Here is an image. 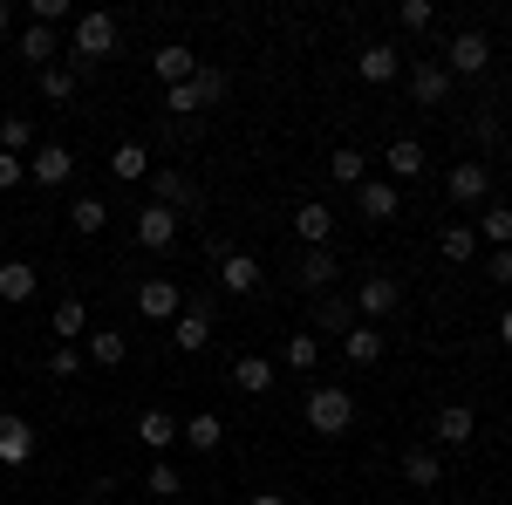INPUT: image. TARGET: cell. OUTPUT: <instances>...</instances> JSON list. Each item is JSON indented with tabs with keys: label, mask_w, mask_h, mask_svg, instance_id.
<instances>
[{
	"label": "cell",
	"mask_w": 512,
	"mask_h": 505,
	"mask_svg": "<svg viewBox=\"0 0 512 505\" xmlns=\"http://www.w3.org/2000/svg\"><path fill=\"white\" fill-rule=\"evenodd\" d=\"M55 342H82L89 335V308H82V294H69V301H55Z\"/></svg>",
	"instance_id": "cell-29"
},
{
	"label": "cell",
	"mask_w": 512,
	"mask_h": 505,
	"mask_svg": "<svg viewBox=\"0 0 512 505\" xmlns=\"http://www.w3.org/2000/svg\"><path fill=\"white\" fill-rule=\"evenodd\" d=\"M144 185H151V205H171V212H198V205H205V192H198L178 164H158Z\"/></svg>",
	"instance_id": "cell-4"
},
{
	"label": "cell",
	"mask_w": 512,
	"mask_h": 505,
	"mask_svg": "<svg viewBox=\"0 0 512 505\" xmlns=\"http://www.w3.org/2000/svg\"><path fill=\"white\" fill-rule=\"evenodd\" d=\"M246 505H294V499H287V492H253Z\"/></svg>",
	"instance_id": "cell-47"
},
{
	"label": "cell",
	"mask_w": 512,
	"mask_h": 505,
	"mask_svg": "<svg viewBox=\"0 0 512 505\" xmlns=\"http://www.w3.org/2000/svg\"><path fill=\"white\" fill-rule=\"evenodd\" d=\"M0 246H7V219H0Z\"/></svg>",
	"instance_id": "cell-51"
},
{
	"label": "cell",
	"mask_w": 512,
	"mask_h": 505,
	"mask_svg": "<svg viewBox=\"0 0 512 505\" xmlns=\"http://www.w3.org/2000/svg\"><path fill=\"white\" fill-rule=\"evenodd\" d=\"M233 383L246 389V396H267V389H274V362H267V355H239V362H233Z\"/></svg>",
	"instance_id": "cell-30"
},
{
	"label": "cell",
	"mask_w": 512,
	"mask_h": 505,
	"mask_svg": "<svg viewBox=\"0 0 512 505\" xmlns=\"http://www.w3.org/2000/svg\"><path fill=\"white\" fill-rule=\"evenodd\" d=\"M301 417H308V430H315V437H349L355 396L342 383H315V389H308V403H301Z\"/></svg>",
	"instance_id": "cell-2"
},
{
	"label": "cell",
	"mask_w": 512,
	"mask_h": 505,
	"mask_svg": "<svg viewBox=\"0 0 512 505\" xmlns=\"http://www.w3.org/2000/svg\"><path fill=\"white\" fill-rule=\"evenodd\" d=\"M178 437H185V424H178L171 410H144V417H137V444H144V451H158V458L178 444Z\"/></svg>",
	"instance_id": "cell-19"
},
{
	"label": "cell",
	"mask_w": 512,
	"mask_h": 505,
	"mask_svg": "<svg viewBox=\"0 0 512 505\" xmlns=\"http://www.w3.org/2000/svg\"><path fill=\"white\" fill-rule=\"evenodd\" d=\"M171 342L185 355H198L205 342H212V301H185V314L171 321Z\"/></svg>",
	"instance_id": "cell-16"
},
{
	"label": "cell",
	"mask_w": 512,
	"mask_h": 505,
	"mask_svg": "<svg viewBox=\"0 0 512 505\" xmlns=\"http://www.w3.org/2000/svg\"><path fill=\"white\" fill-rule=\"evenodd\" d=\"M492 280H499V287H512V246H499V253H492Z\"/></svg>",
	"instance_id": "cell-46"
},
{
	"label": "cell",
	"mask_w": 512,
	"mask_h": 505,
	"mask_svg": "<svg viewBox=\"0 0 512 505\" xmlns=\"http://www.w3.org/2000/svg\"><path fill=\"white\" fill-rule=\"evenodd\" d=\"M28 21L35 28H62V21H76V7L69 0H28Z\"/></svg>",
	"instance_id": "cell-42"
},
{
	"label": "cell",
	"mask_w": 512,
	"mask_h": 505,
	"mask_svg": "<svg viewBox=\"0 0 512 505\" xmlns=\"http://www.w3.org/2000/svg\"><path fill=\"white\" fill-rule=\"evenodd\" d=\"M355 212L376 219V226H390L396 212H403V192H396L390 178H362V185H355Z\"/></svg>",
	"instance_id": "cell-10"
},
{
	"label": "cell",
	"mask_w": 512,
	"mask_h": 505,
	"mask_svg": "<svg viewBox=\"0 0 512 505\" xmlns=\"http://www.w3.org/2000/svg\"><path fill=\"white\" fill-rule=\"evenodd\" d=\"M280 355H287V369L308 376V369L321 362V335H315V328H301V335H287V349H280Z\"/></svg>",
	"instance_id": "cell-37"
},
{
	"label": "cell",
	"mask_w": 512,
	"mask_h": 505,
	"mask_svg": "<svg viewBox=\"0 0 512 505\" xmlns=\"http://www.w3.org/2000/svg\"><path fill=\"white\" fill-rule=\"evenodd\" d=\"M492 328H499V342H506V349H512V308L499 314V321H492Z\"/></svg>",
	"instance_id": "cell-48"
},
{
	"label": "cell",
	"mask_w": 512,
	"mask_h": 505,
	"mask_svg": "<svg viewBox=\"0 0 512 505\" xmlns=\"http://www.w3.org/2000/svg\"><path fill=\"white\" fill-rule=\"evenodd\" d=\"M212 280H219V287H226V294H260V280H267V273H260V260H253V253H226V260H212Z\"/></svg>",
	"instance_id": "cell-15"
},
{
	"label": "cell",
	"mask_w": 512,
	"mask_h": 505,
	"mask_svg": "<svg viewBox=\"0 0 512 505\" xmlns=\"http://www.w3.org/2000/svg\"><path fill=\"white\" fill-rule=\"evenodd\" d=\"M437 253H444L451 267H465V260L478 253V233L472 226H444V233H437Z\"/></svg>",
	"instance_id": "cell-35"
},
{
	"label": "cell",
	"mask_w": 512,
	"mask_h": 505,
	"mask_svg": "<svg viewBox=\"0 0 512 505\" xmlns=\"http://www.w3.org/2000/svg\"><path fill=\"white\" fill-rule=\"evenodd\" d=\"M164 110H171V117H198V96H192V82L164 89Z\"/></svg>",
	"instance_id": "cell-45"
},
{
	"label": "cell",
	"mask_w": 512,
	"mask_h": 505,
	"mask_svg": "<svg viewBox=\"0 0 512 505\" xmlns=\"http://www.w3.org/2000/svg\"><path fill=\"white\" fill-rule=\"evenodd\" d=\"M444 192L458 198V205H485L492 198V164H451L444 171Z\"/></svg>",
	"instance_id": "cell-13"
},
{
	"label": "cell",
	"mask_w": 512,
	"mask_h": 505,
	"mask_svg": "<svg viewBox=\"0 0 512 505\" xmlns=\"http://www.w3.org/2000/svg\"><path fill=\"white\" fill-rule=\"evenodd\" d=\"M21 62H35V76H41V69H55V28H35V21H28V35H21Z\"/></svg>",
	"instance_id": "cell-33"
},
{
	"label": "cell",
	"mask_w": 512,
	"mask_h": 505,
	"mask_svg": "<svg viewBox=\"0 0 512 505\" xmlns=\"http://www.w3.org/2000/svg\"><path fill=\"white\" fill-rule=\"evenodd\" d=\"M0 151L28 157V151H35V123H28V117H0Z\"/></svg>",
	"instance_id": "cell-38"
},
{
	"label": "cell",
	"mask_w": 512,
	"mask_h": 505,
	"mask_svg": "<svg viewBox=\"0 0 512 505\" xmlns=\"http://www.w3.org/2000/svg\"><path fill=\"white\" fill-rule=\"evenodd\" d=\"M294 233L308 239V246H328V239H335V212H328L321 198H308V205L294 212Z\"/></svg>",
	"instance_id": "cell-25"
},
{
	"label": "cell",
	"mask_w": 512,
	"mask_h": 505,
	"mask_svg": "<svg viewBox=\"0 0 512 505\" xmlns=\"http://www.w3.org/2000/svg\"><path fill=\"white\" fill-rule=\"evenodd\" d=\"M137 314H144V321H164V328H171V321L185 314V294H178V280L151 273V280L137 287Z\"/></svg>",
	"instance_id": "cell-7"
},
{
	"label": "cell",
	"mask_w": 512,
	"mask_h": 505,
	"mask_svg": "<svg viewBox=\"0 0 512 505\" xmlns=\"http://www.w3.org/2000/svg\"><path fill=\"white\" fill-rule=\"evenodd\" d=\"M355 76H362V82H383V89H390V82L403 76V48H396V41H369V48L355 55Z\"/></svg>",
	"instance_id": "cell-12"
},
{
	"label": "cell",
	"mask_w": 512,
	"mask_h": 505,
	"mask_svg": "<svg viewBox=\"0 0 512 505\" xmlns=\"http://www.w3.org/2000/svg\"><path fill=\"white\" fill-rule=\"evenodd\" d=\"M396 21H403L410 35H424V28L437 21V7H431V0H403V7H396Z\"/></svg>",
	"instance_id": "cell-43"
},
{
	"label": "cell",
	"mask_w": 512,
	"mask_h": 505,
	"mask_svg": "<svg viewBox=\"0 0 512 505\" xmlns=\"http://www.w3.org/2000/svg\"><path fill=\"white\" fill-rule=\"evenodd\" d=\"M7 28H14V7H7V0H0V41H7Z\"/></svg>",
	"instance_id": "cell-50"
},
{
	"label": "cell",
	"mask_w": 512,
	"mask_h": 505,
	"mask_svg": "<svg viewBox=\"0 0 512 505\" xmlns=\"http://www.w3.org/2000/svg\"><path fill=\"white\" fill-rule=\"evenodd\" d=\"M335 253H328V246H308V253H301V267H294V280H301V287H308V294H335Z\"/></svg>",
	"instance_id": "cell-18"
},
{
	"label": "cell",
	"mask_w": 512,
	"mask_h": 505,
	"mask_svg": "<svg viewBox=\"0 0 512 505\" xmlns=\"http://www.w3.org/2000/svg\"><path fill=\"white\" fill-rule=\"evenodd\" d=\"M28 458H35V424H28V417H14V410H0V465L21 471Z\"/></svg>",
	"instance_id": "cell-11"
},
{
	"label": "cell",
	"mask_w": 512,
	"mask_h": 505,
	"mask_svg": "<svg viewBox=\"0 0 512 505\" xmlns=\"http://www.w3.org/2000/svg\"><path fill=\"white\" fill-rule=\"evenodd\" d=\"M396 301H403V287H396V273H369V280L355 287V314H362L369 328H376V321H383V314H390Z\"/></svg>",
	"instance_id": "cell-9"
},
{
	"label": "cell",
	"mask_w": 512,
	"mask_h": 505,
	"mask_svg": "<svg viewBox=\"0 0 512 505\" xmlns=\"http://www.w3.org/2000/svg\"><path fill=\"white\" fill-rule=\"evenodd\" d=\"M403 478H410L417 492H437V485H444V458H437L431 444H417V451H403Z\"/></svg>",
	"instance_id": "cell-23"
},
{
	"label": "cell",
	"mask_w": 512,
	"mask_h": 505,
	"mask_svg": "<svg viewBox=\"0 0 512 505\" xmlns=\"http://www.w3.org/2000/svg\"><path fill=\"white\" fill-rule=\"evenodd\" d=\"M178 444H192V451H205V458H219V444H226V424L212 417V410H198L192 424H185V437Z\"/></svg>",
	"instance_id": "cell-28"
},
{
	"label": "cell",
	"mask_w": 512,
	"mask_h": 505,
	"mask_svg": "<svg viewBox=\"0 0 512 505\" xmlns=\"http://www.w3.org/2000/svg\"><path fill=\"white\" fill-rule=\"evenodd\" d=\"M342 355H349L355 369H376V362H383V328H369V321H355L349 335H342Z\"/></svg>",
	"instance_id": "cell-22"
},
{
	"label": "cell",
	"mask_w": 512,
	"mask_h": 505,
	"mask_svg": "<svg viewBox=\"0 0 512 505\" xmlns=\"http://www.w3.org/2000/svg\"><path fill=\"white\" fill-rule=\"evenodd\" d=\"M103 492H110V485H89V492H82L76 505H103Z\"/></svg>",
	"instance_id": "cell-49"
},
{
	"label": "cell",
	"mask_w": 512,
	"mask_h": 505,
	"mask_svg": "<svg viewBox=\"0 0 512 505\" xmlns=\"http://www.w3.org/2000/svg\"><path fill=\"white\" fill-rule=\"evenodd\" d=\"M192 96H198V110H219V103H226V69L198 62L192 69Z\"/></svg>",
	"instance_id": "cell-32"
},
{
	"label": "cell",
	"mask_w": 512,
	"mask_h": 505,
	"mask_svg": "<svg viewBox=\"0 0 512 505\" xmlns=\"http://www.w3.org/2000/svg\"><path fill=\"white\" fill-rule=\"evenodd\" d=\"M144 492H158V499H178V492H185V478H178V465H164V458H158V465L144 471Z\"/></svg>",
	"instance_id": "cell-41"
},
{
	"label": "cell",
	"mask_w": 512,
	"mask_h": 505,
	"mask_svg": "<svg viewBox=\"0 0 512 505\" xmlns=\"http://www.w3.org/2000/svg\"><path fill=\"white\" fill-rule=\"evenodd\" d=\"M444 69H451V76H485V69H492V41L478 35V28L451 35V48H444Z\"/></svg>",
	"instance_id": "cell-8"
},
{
	"label": "cell",
	"mask_w": 512,
	"mask_h": 505,
	"mask_svg": "<svg viewBox=\"0 0 512 505\" xmlns=\"http://www.w3.org/2000/svg\"><path fill=\"white\" fill-rule=\"evenodd\" d=\"M117 55V14L110 7H82L76 14V48H69V69H96V62H110Z\"/></svg>",
	"instance_id": "cell-1"
},
{
	"label": "cell",
	"mask_w": 512,
	"mask_h": 505,
	"mask_svg": "<svg viewBox=\"0 0 512 505\" xmlns=\"http://www.w3.org/2000/svg\"><path fill=\"white\" fill-rule=\"evenodd\" d=\"M35 287H41V267H28V260H0V301H7V308L35 301Z\"/></svg>",
	"instance_id": "cell-20"
},
{
	"label": "cell",
	"mask_w": 512,
	"mask_h": 505,
	"mask_svg": "<svg viewBox=\"0 0 512 505\" xmlns=\"http://www.w3.org/2000/svg\"><path fill=\"white\" fill-rule=\"evenodd\" d=\"M48 376H62V383H76V376H82V349H76V342H55V349H48Z\"/></svg>",
	"instance_id": "cell-40"
},
{
	"label": "cell",
	"mask_w": 512,
	"mask_h": 505,
	"mask_svg": "<svg viewBox=\"0 0 512 505\" xmlns=\"http://www.w3.org/2000/svg\"><path fill=\"white\" fill-rule=\"evenodd\" d=\"M431 437H437V451H465V444L478 437V410L472 403H444V410L431 417Z\"/></svg>",
	"instance_id": "cell-6"
},
{
	"label": "cell",
	"mask_w": 512,
	"mask_h": 505,
	"mask_svg": "<svg viewBox=\"0 0 512 505\" xmlns=\"http://www.w3.org/2000/svg\"><path fill=\"white\" fill-rule=\"evenodd\" d=\"M151 69H158V82H164V89H178V82H192L198 55H192V48H185V41H164L158 55H151Z\"/></svg>",
	"instance_id": "cell-21"
},
{
	"label": "cell",
	"mask_w": 512,
	"mask_h": 505,
	"mask_svg": "<svg viewBox=\"0 0 512 505\" xmlns=\"http://www.w3.org/2000/svg\"><path fill=\"white\" fill-rule=\"evenodd\" d=\"M14 185H28V157L0 151V192H14Z\"/></svg>",
	"instance_id": "cell-44"
},
{
	"label": "cell",
	"mask_w": 512,
	"mask_h": 505,
	"mask_svg": "<svg viewBox=\"0 0 512 505\" xmlns=\"http://www.w3.org/2000/svg\"><path fill=\"white\" fill-rule=\"evenodd\" d=\"M355 321H362V314H355L349 294H321V301H315V328H321V335H349Z\"/></svg>",
	"instance_id": "cell-24"
},
{
	"label": "cell",
	"mask_w": 512,
	"mask_h": 505,
	"mask_svg": "<svg viewBox=\"0 0 512 505\" xmlns=\"http://www.w3.org/2000/svg\"><path fill=\"white\" fill-rule=\"evenodd\" d=\"M130 233H137V246H144V253H164V246L178 239V212H171V205H144Z\"/></svg>",
	"instance_id": "cell-14"
},
{
	"label": "cell",
	"mask_w": 512,
	"mask_h": 505,
	"mask_svg": "<svg viewBox=\"0 0 512 505\" xmlns=\"http://www.w3.org/2000/svg\"><path fill=\"white\" fill-rule=\"evenodd\" d=\"M328 178H335V185H362V178H369V157L355 151V144H342V151H328Z\"/></svg>",
	"instance_id": "cell-31"
},
{
	"label": "cell",
	"mask_w": 512,
	"mask_h": 505,
	"mask_svg": "<svg viewBox=\"0 0 512 505\" xmlns=\"http://www.w3.org/2000/svg\"><path fill=\"white\" fill-rule=\"evenodd\" d=\"M123 355H130L123 328H89V349H82V362H96V369H117Z\"/></svg>",
	"instance_id": "cell-26"
},
{
	"label": "cell",
	"mask_w": 512,
	"mask_h": 505,
	"mask_svg": "<svg viewBox=\"0 0 512 505\" xmlns=\"http://www.w3.org/2000/svg\"><path fill=\"white\" fill-rule=\"evenodd\" d=\"M451 89H458V76H451L437 55L410 62V103H417V110H437V103H451Z\"/></svg>",
	"instance_id": "cell-3"
},
{
	"label": "cell",
	"mask_w": 512,
	"mask_h": 505,
	"mask_svg": "<svg viewBox=\"0 0 512 505\" xmlns=\"http://www.w3.org/2000/svg\"><path fill=\"white\" fill-rule=\"evenodd\" d=\"M28 178L48 185V192H55V185H69V178H76V151H69V144H55V137L35 144V151H28Z\"/></svg>",
	"instance_id": "cell-5"
},
{
	"label": "cell",
	"mask_w": 512,
	"mask_h": 505,
	"mask_svg": "<svg viewBox=\"0 0 512 505\" xmlns=\"http://www.w3.org/2000/svg\"><path fill=\"white\" fill-rule=\"evenodd\" d=\"M35 82H41V96H48V103H69V96L82 89V76L69 69V62H55V69H41Z\"/></svg>",
	"instance_id": "cell-36"
},
{
	"label": "cell",
	"mask_w": 512,
	"mask_h": 505,
	"mask_svg": "<svg viewBox=\"0 0 512 505\" xmlns=\"http://www.w3.org/2000/svg\"><path fill=\"white\" fill-rule=\"evenodd\" d=\"M110 171H117L123 185H144L158 164H151V151H144V144H117V151H110Z\"/></svg>",
	"instance_id": "cell-27"
},
{
	"label": "cell",
	"mask_w": 512,
	"mask_h": 505,
	"mask_svg": "<svg viewBox=\"0 0 512 505\" xmlns=\"http://www.w3.org/2000/svg\"><path fill=\"white\" fill-rule=\"evenodd\" d=\"M69 226H76V233H103V226H110V205H103V198H76Z\"/></svg>",
	"instance_id": "cell-39"
},
{
	"label": "cell",
	"mask_w": 512,
	"mask_h": 505,
	"mask_svg": "<svg viewBox=\"0 0 512 505\" xmlns=\"http://www.w3.org/2000/svg\"><path fill=\"white\" fill-rule=\"evenodd\" d=\"M472 233H478V239H492V253H499V246H512V205H485Z\"/></svg>",
	"instance_id": "cell-34"
},
{
	"label": "cell",
	"mask_w": 512,
	"mask_h": 505,
	"mask_svg": "<svg viewBox=\"0 0 512 505\" xmlns=\"http://www.w3.org/2000/svg\"><path fill=\"white\" fill-rule=\"evenodd\" d=\"M424 171H431V157H424V144H417V137H396L390 151H383V178H424Z\"/></svg>",
	"instance_id": "cell-17"
}]
</instances>
